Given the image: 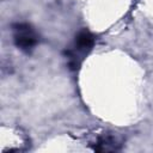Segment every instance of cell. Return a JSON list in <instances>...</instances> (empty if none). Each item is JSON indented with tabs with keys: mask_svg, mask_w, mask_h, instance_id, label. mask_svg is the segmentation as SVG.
<instances>
[{
	"mask_svg": "<svg viewBox=\"0 0 153 153\" xmlns=\"http://www.w3.org/2000/svg\"><path fill=\"white\" fill-rule=\"evenodd\" d=\"M94 42H96V38H94L93 33L86 29L80 30L76 33L72 48L66 50L68 65L72 69H78L84 56L87 55L92 50Z\"/></svg>",
	"mask_w": 153,
	"mask_h": 153,
	"instance_id": "obj_1",
	"label": "cell"
},
{
	"mask_svg": "<svg viewBox=\"0 0 153 153\" xmlns=\"http://www.w3.org/2000/svg\"><path fill=\"white\" fill-rule=\"evenodd\" d=\"M11 31L13 43L19 50L29 54L36 48L38 43V35L31 24L23 22L13 23Z\"/></svg>",
	"mask_w": 153,
	"mask_h": 153,
	"instance_id": "obj_2",
	"label": "cell"
},
{
	"mask_svg": "<svg viewBox=\"0 0 153 153\" xmlns=\"http://www.w3.org/2000/svg\"><path fill=\"white\" fill-rule=\"evenodd\" d=\"M90 146L96 152H116L123 146V140L115 133L104 131L91 139Z\"/></svg>",
	"mask_w": 153,
	"mask_h": 153,
	"instance_id": "obj_3",
	"label": "cell"
}]
</instances>
